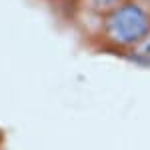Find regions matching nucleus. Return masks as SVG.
I'll return each mask as SVG.
<instances>
[{"label": "nucleus", "instance_id": "nucleus-1", "mask_svg": "<svg viewBox=\"0 0 150 150\" xmlns=\"http://www.w3.org/2000/svg\"><path fill=\"white\" fill-rule=\"evenodd\" d=\"M102 32L112 46L134 50L150 34V10L138 0H128L106 14Z\"/></svg>", "mask_w": 150, "mask_h": 150}, {"label": "nucleus", "instance_id": "nucleus-2", "mask_svg": "<svg viewBox=\"0 0 150 150\" xmlns=\"http://www.w3.org/2000/svg\"><path fill=\"white\" fill-rule=\"evenodd\" d=\"M128 0H84V4L94 12H104V14H108V12H112L114 8H118L120 4H124Z\"/></svg>", "mask_w": 150, "mask_h": 150}, {"label": "nucleus", "instance_id": "nucleus-3", "mask_svg": "<svg viewBox=\"0 0 150 150\" xmlns=\"http://www.w3.org/2000/svg\"><path fill=\"white\" fill-rule=\"evenodd\" d=\"M132 52H134L140 60H150V34L146 36V38H144V40L138 44V46L132 50Z\"/></svg>", "mask_w": 150, "mask_h": 150}, {"label": "nucleus", "instance_id": "nucleus-4", "mask_svg": "<svg viewBox=\"0 0 150 150\" xmlns=\"http://www.w3.org/2000/svg\"><path fill=\"white\" fill-rule=\"evenodd\" d=\"M138 2H142V4H144V6L150 10V0H138Z\"/></svg>", "mask_w": 150, "mask_h": 150}]
</instances>
